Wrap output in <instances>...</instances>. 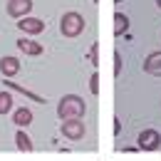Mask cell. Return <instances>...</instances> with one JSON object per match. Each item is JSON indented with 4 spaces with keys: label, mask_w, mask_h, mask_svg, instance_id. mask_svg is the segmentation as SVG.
I'll use <instances>...</instances> for the list:
<instances>
[{
    "label": "cell",
    "mask_w": 161,
    "mask_h": 161,
    "mask_svg": "<svg viewBox=\"0 0 161 161\" xmlns=\"http://www.w3.org/2000/svg\"><path fill=\"white\" fill-rule=\"evenodd\" d=\"M84 112H87V104H84V99L77 97V94H64L60 99V104H57V117H60L62 121L82 119Z\"/></svg>",
    "instance_id": "1"
},
{
    "label": "cell",
    "mask_w": 161,
    "mask_h": 161,
    "mask_svg": "<svg viewBox=\"0 0 161 161\" xmlns=\"http://www.w3.org/2000/svg\"><path fill=\"white\" fill-rule=\"evenodd\" d=\"M84 18H82L80 13H64L60 20V32L64 35V37H77V35H82L84 32Z\"/></svg>",
    "instance_id": "2"
},
{
    "label": "cell",
    "mask_w": 161,
    "mask_h": 161,
    "mask_svg": "<svg viewBox=\"0 0 161 161\" xmlns=\"http://www.w3.org/2000/svg\"><path fill=\"white\" fill-rule=\"evenodd\" d=\"M62 134H64V139H69V141H80L84 139V134H87V129H84V121L80 119H67V121H62Z\"/></svg>",
    "instance_id": "3"
},
{
    "label": "cell",
    "mask_w": 161,
    "mask_h": 161,
    "mask_svg": "<svg viewBox=\"0 0 161 161\" xmlns=\"http://www.w3.org/2000/svg\"><path fill=\"white\" fill-rule=\"evenodd\" d=\"M159 146H161V134L156 129H144L139 134V149H144V151H156Z\"/></svg>",
    "instance_id": "4"
},
{
    "label": "cell",
    "mask_w": 161,
    "mask_h": 161,
    "mask_svg": "<svg viewBox=\"0 0 161 161\" xmlns=\"http://www.w3.org/2000/svg\"><path fill=\"white\" fill-rule=\"evenodd\" d=\"M32 10V0H8V15L10 18H27V13Z\"/></svg>",
    "instance_id": "5"
},
{
    "label": "cell",
    "mask_w": 161,
    "mask_h": 161,
    "mask_svg": "<svg viewBox=\"0 0 161 161\" xmlns=\"http://www.w3.org/2000/svg\"><path fill=\"white\" fill-rule=\"evenodd\" d=\"M18 27H20L22 32H27V35H40L42 30H45V22L40 20V18H22L20 22H18Z\"/></svg>",
    "instance_id": "6"
},
{
    "label": "cell",
    "mask_w": 161,
    "mask_h": 161,
    "mask_svg": "<svg viewBox=\"0 0 161 161\" xmlns=\"http://www.w3.org/2000/svg\"><path fill=\"white\" fill-rule=\"evenodd\" d=\"M144 72L154 75V77H161V50L159 52H151L146 60H144Z\"/></svg>",
    "instance_id": "7"
},
{
    "label": "cell",
    "mask_w": 161,
    "mask_h": 161,
    "mask_svg": "<svg viewBox=\"0 0 161 161\" xmlns=\"http://www.w3.org/2000/svg\"><path fill=\"white\" fill-rule=\"evenodd\" d=\"M0 72H3V77H15V75L20 72L18 57H3V60H0Z\"/></svg>",
    "instance_id": "8"
},
{
    "label": "cell",
    "mask_w": 161,
    "mask_h": 161,
    "mask_svg": "<svg viewBox=\"0 0 161 161\" xmlns=\"http://www.w3.org/2000/svg\"><path fill=\"white\" fill-rule=\"evenodd\" d=\"M18 50H20L22 55H30V57L42 55V45L35 42V40H18Z\"/></svg>",
    "instance_id": "9"
},
{
    "label": "cell",
    "mask_w": 161,
    "mask_h": 161,
    "mask_svg": "<svg viewBox=\"0 0 161 161\" xmlns=\"http://www.w3.org/2000/svg\"><path fill=\"white\" fill-rule=\"evenodd\" d=\"M13 121L18 124V126H30L32 124V109H27V107H20V109H15V114H13Z\"/></svg>",
    "instance_id": "10"
},
{
    "label": "cell",
    "mask_w": 161,
    "mask_h": 161,
    "mask_svg": "<svg viewBox=\"0 0 161 161\" xmlns=\"http://www.w3.org/2000/svg\"><path fill=\"white\" fill-rule=\"evenodd\" d=\"M15 141H18V149L20 151H32L35 146H32V139L22 131V129H18V134H15Z\"/></svg>",
    "instance_id": "11"
},
{
    "label": "cell",
    "mask_w": 161,
    "mask_h": 161,
    "mask_svg": "<svg viewBox=\"0 0 161 161\" xmlns=\"http://www.w3.org/2000/svg\"><path fill=\"white\" fill-rule=\"evenodd\" d=\"M114 22H117V25H114V35L119 37L121 32H126V27H129V18L121 15V13H117V15H114Z\"/></svg>",
    "instance_id": "12"
},
{
    "label": "cell",
    "mask_w": 161,
    "mask_h": 161,
    "mask_svg": "<svg viewBox=\"0 0 161 161\" xmlns=\"http://www.w3.org/2000/svg\"><path fill=\"white\" fill-rule=\"evenodd\" d=\"M13 109V97L8 92H0V114H8Z\"/></svg>",
    "instance_id": "13"
},
{
    "label": "cell",
    "mask_w": 161,
    "mask_h": 161,
    "mask_svg": "<svg viewBox=\"0 0 161 161\" xmlns=\"http://www.w3.org/2000/svg\"><path fill=\"white\" fill-rule=\"evenodd\" d=\"M119 69H121V55L114 52V75H117V77H119Z\"/></svg>",
    "instance_id": "14"
},
{
    "label": "cell",
    "mask_w": 161,
    "mask_h": 161,
    "mask_svg": "<svg viewBox=\"0 0 161 161\" xmlns=\"http://www.w3.org/2000/svg\"><path fill=\"white\" fill-rule=\"evenodd\" d=\"M97 75H92V80H89V89H92V92H94V94H97V92H99V87H97Z\"/></svg>",
    "instance_id": "15"
},
{
    "label": "cell",
    "mask_w": 161,
    "mask_h": 161,
    "mask_svg": "<svg viewBox=\"0 0 161 161\" xmlns=\"http://www.w3.org/2000/svg\"><path fill=\"white\" fill-rule=\"evenodd\" d=\"M156 5H159V8H161V0H156Z\"/></svg>",
    "instance_id": "16"
},
{
    "label": "cell",
    "mask_w": 161,
    "mask_h": 161,
    "mask_svg": "<svg viewBox=\"0 0 161 161\" xmlns=\"http://www.w3.org/2000/svg\"><path fill=\"white\" fill-rule=\"evenodd\" d=\"M117 3H119V0H117Z\"/></svg>",
    "instance_id": "17"
}]
</instances>
